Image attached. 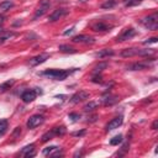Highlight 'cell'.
Returning a JSON list of instances; mask_svg holds the SVG:
<instances>
[{
	"label": "cell",
	"instance_id": "1",
	"mask_svg": "<svg viewBox=\"0 0 158 158\" xmlns=\"http://www.w3.org/2000/svg\"><path fill=\"white\" fill-rule=\"evenodd\" d=\"M75 70V68H73L72 70H63V69H48V70H44L42 73V75H46L51 79H54V80H64L67 77H69L73 72Z\"/></svg>",
	"mask_w": 158,
	"mask_h": 158
},
{
	"label": "cell",
	"instance_id": "2",
	"mask_svg": "<svg viewBox=\"0 0 158 158\" xmlns=\"http://www.w3.org/2000/svg\"><path fill=\"white\" fill-rule=\"evenodd\" d=\"M141 22H142V25H143L146 28H148V30H151V31H156V30L158 28V14L154 12V14H152V15H149V16L142 19Z\"/></svg>",
	"mask_w": 158,
	"mask_h": 158
},
{
	"label": "cell",
	"instance_id": "3",
	"mask_svg": "<svg viewBox=\"0 0 158 158\" xmlns=\"http://www.w3.org/2000/svg\"><path fill=\"white\" fill-rule=\"evenodd\" d=\"M38 94H42V90H40L38 88L31 89V90H26V91L21 95V99H22L23 102H31V101H33V100L37 98Z\"/></svg>",
	"mask_w": 158,
	"mask_h": 158
},
{
	"label": "cell",
	"instance_id": "4",
	"mask_svg": "<svg viewBox=\"0 0 158 158\" xmlns=\"http://www.w3.org/2000/svg\"><path fill=\"white\" fill-rule=\"evenodd\" d=\"M49 6H51V1H49V0H41V1H40V6H38V9H37L36 12H35L33 20H37L38 17L43 16V15L47 12V10L49 9Z\"/></svg>",
	"mask_w": 158,
	"mask_h": 158
},
{
	"label": "cell",
	"instance_id": "5",
	"mask_svg": "<svg viewBox=\"0 0 158 158\" xmlns=\"http://www.w3.org/2000/svg\"><path fill=\"white\" fill-rule=\"evenodd\" d=\"M67 14H68V10H67V9H57V10H54V11L49 15L48 21H49V22H56V21L60 20L62 17H64Z\"/></svg>",
	"mask_w": 158,
	"mask_h": 158
},
{
	"label": "cell",
	"instance_id": "6",
	"mask_svg": "<svg viewBox=\"0 0 158 158\" xmlns=\"http://www.w3.org/2000/svg\"><path fill=\"white\" fill-rule=\"evenodd\" d=\"M135 35H136V30H135V28H132V27H130V28H125V30L122 31V33L117 36L116 41H117V42H123V41H126V40L132 38Z\"/></svg>",
	"mask_w": 158,
	"mask_h": 158
},
{
	"label": "cell",
	"instance_id": "7",
	"mask_svg": "<svg viewBox=\"0 0 158 158\" xmlns=\"http://www.w3.org/2000/svg\"><path fill=\"white\" fill-rule=\"evenodd\" d=\"M43 121H44V118H43L42 115H33V116H31V117L28 118V121H27V127H28V128H35V127L40 126L41 123H43Z\"/></svg>",
	"mask_w": 158,
	"mask_h": 158
},
{
	"label": "cell",
	"instance_id": "8",
	"mask_svg": "<svg viewBox=\"0 0 158 158\" xmlns=\"http://www.w3.org/2000/svg\"><path fill=\"white\" fill-rule=\"evenodd\" d=\"M48 58H49V54H48V53H41V54H38V56H36V57L31 58L28 63H30V65H31V67H35V65H38V64H41V63L46 62Z\"/></svg>",
	"mask_w": 158,
	"mask_h": 158
},
{
	"label": "cell",
	"instance_id": "9",
	"mask_svg": "<svg viewBox=\"0 0 158 158\" xmlns=\"http://www.w3.org/2000/svg\"><path fill=\"white\" fill-rule=\"evenodd\" d=\"M88 98H89V93L88 91H84V90H80V91L75 93L70 98V102L72 104H78V102H80V101H83V100H85Z\"/></svg>",
	"mask_w": 158,
	"mask_h": 158
},
{
	"label": "cell",
	"instance_id": "10",
	"mask_svg": "<svg viewBox=\"0 0 158 158\" xmlns=\"http://www.w3.org/2000/svg\"><path fill=\"white\" fill-rule=\"evenodd\" d=\"M72 41H73L74 43H88V44L95 42V40H94L93 37L86 36V35H78V36H74V37L72 38Z\"/></svg>",
	"mask_w": 158,
	"mask_h": 158
},
{
	"label": "cell",
	"instance_id": "11",
	"mask_svg": "<svg viewBox=\"0 0 158 158\" xmlns=\"http://www.w3.org/2000/svg\"><path fill=\"white\" fill-rule=\"evenodd\" d=\"M111 27H112L111 25L105 23V22H102V21H99V22H95V23H93V25H91V28H93L94 31H96V32H105V31H110V28H111Z\"/></svg>",
	"mask_w": 158,
	"mask_h": 158
},
{
	"label": "cell",
	"instance_id": "12",
	"mask_svg": "<svg viewBox=\"0 0 158 158\" xmlns=\"http://www.w3.org/2000/svg\"><path fill=\"white\" fill-rule=\"evenodd\" d=\"M149 67V63L148 60L146 62H136V63H132L127 67L128 70H143V69H147Z\"/></svg>",
	"mask_w": 158,
	"mask_h": 158
},
{
	"label": "cell",
	"instance_id": "13",
	"mask_svg": "<svg viewBox=\"0 0 158 158\" xmlns=\"http://www.w3.org/2000/svg\"><path fill=\"white\" fill-rule=\"evenodd\" d=\"M122 121H123V117H122V116H117V117L112 118V120L107 123L106 130H107V131H111V130L117 128L118 126H121V125H122Z\"/></svg>",
	"mask_w": 158,
	"mask_h": 158
},
{
	"label": "cell",
	"instance_id": "14",
	"mask_svg": "<svg viewBox=\"0 0 158 158\" xmlns=\"http://www.w3.org/2000/svg\"><path fill=\"white\" fill-rule=\"evenodd\" d=\"M20 154L23 156V157H27V158L33 157V156H35V144L31 143V144H28V146H25V147L21 149Z\"/></svg>",
	"mask_w": 158,
	"mask_h": 158
},
{
	"label": "cell",
	"instance_id": "15",
	"mask_svg": "<svg viewBox=\"0 0 158 158\" xmlns=\"http://www.w3.org/2000/svg\"><path fill=\"white\" fill-rule=\"evenodd\" d=\"M138 51L137 48H125L121 51V56L122 57H133L136 54H138Z\"/></svg>",
	"mask_w": 158,
	"mask_h": 158
},
{
	"label": "cell",
	"instance_id": "16",
	"mask_svg": "<svg viewBox=\"0 0 158 158\" xmlns=\"http://www.w3.org/2000/svg\"><path fill=\"white\" fill-rule=\"evenodd\" d=\"M114 54V51L111 48H105V49H101L100 52H98L95 54V57L98 58H105V57H109V56H112Z\"/></svg>",
	"mask_w": 158,
	"mask_h": 158
},
{
	"label": "cell",
	"instance_id": "17",
	"mask_svg": "<svg viewBox=\"0 0 158 158\" xmlns=\"http://www.w3.org/2000/svg\"><path fill=\"white\" fill-rule=\"evenodd\" d=\"M102 101H104L105 105H114L115 102L118 101V98L117 96H114V95H107V96H104Z\"/></svg>",
	"mask_w": 158,
	"mask_h": 158
},
{
	"label": "cell",
	"instance_id": "18",
	"mask_svg": "<svg viewBox=\"0 0 158 158\" xmlns=\"http://www.w3.org/2000/svg\"><path fill=\"white\" fill-rule=\"evenodd\" d=\"M99 105H100L99 101H89V102L84 106V110H85V111H93V110L96 109Z\"/></svg>",
	"mask_w": 158,
	"mask_h": 158
},
{
	"label": "cell",
	"instance_id": "19",
	"mask_svg": "<svg viewBox=\"0 0 158 158\" xmlns=\"http://www.w3.org/2000/svg\"><path fill=\"white\" fill-rule=\"evenodd\" d=\"M106 67H107V62H101V63H99V64L94 68L93 73H94V74H99V73H101Z\"/></svg>",
	"mask_w": 158,
	"mask_h": 158
},
{
	"label": "cell",
	"instance_id": "20",
	"mask_svg": "<svg viewBox=\"0 0 158 158\" xmlns=\"http://www.w3.org/2000/svg\"><path fill=\"white\" fill-rule=\"evenodd\" d=\"M56 136V132H54V130L52 128L51 131H48V132H46L43 136H42V142H47V141H49V139H52L53 137Z\"/></svg>",
	"mask_w": 158,
	"mask_h": 158
},
{
	"label": "cell",
	"instance_id": "21",
	"mask_svg": "<svg viewBox=\"0 0 158 158\" xmlns=\"http://www.w3.org/2000/svg\"><path fill=\"white\" fill-rule=\"evenodd\" d=\"M12 6H14L12 1H4V2L0 4V11L1 12H5V11L10 10V7H12Z\"/></svg>",
	"mask_w": 158,
	"mask_h": 158
},
{
	"label": "cell",
	"instance_id": "22",
	"mask_svg": "<svg viewBox=\"0 0 158 158\" xmlns=\"http://www.w3.org/2000/svg\"><path fill=\"white\" fill-rule=\"evenodd\" d=\"M14 36H15L14 32H1V33H0V43L5 42L6 40H10V38L14 37Z\"/></svg>",
	"mask_w": 158,
	"mask_h": 158
},
{
	"label": "cell",
	"instance_id": "23",
	"mask_svg": "<svg viewBox=\"0 0 158 158\" xmlns=\"http://www.w3.org/2000/svg\"><path fill=\"white\" fill-rule=\"evenodd\" d=\"M12 85H14V80H12V79H11V80H7V81H5V83H2V84L0 85V91H6V90H9Z\"/></svg>",
	"mask_w": 158,
	"mask_h": 158
},
{
	"label": "cell",
	"instance_id": "24",
	"mask_svg": "<svg viewBox=\"0 0 158 158\" xmlns=\"http://www.w3.org/2000/svg\"><path fill=\"white\" fill-rule=\"evenodd\" d=\"M59 51L63 52V53H75V49L72 48V47H69V46H67V44L59 46Z\"/></svg>",
	"mask_w": 158,
	"mask_h": 158
},
{
	"label": "cell",
	"instance_id": "25",
	"mask_svg": "<svg viewBox=\"0 0 158 158\" xmlns=\"http://www.w3.org/2000/svg\"><path fill=\"white\" fill-rule=\"evenodd\" d=\"M121 142H122V135H117V136H115V137H112L110 139V144L111 146H117Z\"/></svg>",
	"mask_w": 158,
	"mask_h": 158
},
{
	"label": "cell",
	"instance_id": "26",
	"mask_svg": "<svg viewBox=\"0 0 158 158\" xmlns=\"http://www.w3.org/2000/svg\"><path fill=\"white\" fill-rule=\"evenodd\" d=\"M116 0H106L102 5H101V7L102 9H111V7H114L115 5H116Z\"/></svg>",
	"mask_w": 158,
	"mask_h": 158
},
{
	"label": "cell",
	"instance_id": "27",
	"mask_svg": "<svg viewBox=\"0 0 158 158\" xmlns=\"http://www.w3.org/2000/svg\"><path fill=\"white\" fill-rule=\"evenodd\" d=\"M141 1H142V0H123V4H125V6L130 7V6H136V5H138Z\"/></svg>",
	"mask_w": 158,
	"mask_h": 158
},
{
	"label": "cell",
	"instance_id": "28",
	"mask_svg": "<svg viewBox=\"0 0 158 158\" xmlns=\"http://www.w3.org/2000/svg\"><path fill=\"white\" fill-rule=\"evenodd\" d=\"M57 148H58L57 146H51V147H47V148H44V149L42 151V153H43L44 156H49V154H51L52 152H54Z\"/></svg>",
	"mask_w": 158,
	"mask_h": 158
},
{
	"label": "cell",
	"instance_id": "29",
	"mask_svg": "<svg viewBox=\"0 0 158 158\" xmlns=\"http://www.w3.org/2000/svg\"><path fill=\"white\" fill-rule=\"evenodd\" d=\"M53 130H54V132H56V136H63V135L65 133V127H64V126L54 127Z\"/></svg>",
	"mask_w": 158,
	"mask_h": 158
},
{
	"label": "cell",
	"instance_id": "30",
	"mask_svg": "<svg viewBox=\"0 0 158 158\" xmlns=\"http://www.w3.org/2000/svg\"><path fill=\"white\" fill-rule=\"evenodd\" d=\"M127 151H128V143H125V144L122 146V148H121V151L116 153V156H123V154H125V153H126Z\"/></svg>",
	"mask_w": 158,
	"mask_h": 158
},
{
	"label": "cell",
	"instance_id": "31",
	"mask_svg": "<svg viewBox=\"0 0 158 158\" xmlns=\"http://www.w3.org/2000/svg\"><path fill=\"white\" fill-rule=\"evenodd\" d=\"M69 118H72V121H78L80 118V115L77 112H72V114H69Z\"/></svg>",
	"mask_w": 158,
	"mask_h": 158
},
{
	"label": "cell",
	"instance_id": "32",
	"mask_svg": "<svg viewBox=\"0 0 158 158\" xmlns=\"http://www.w3.org/2000/svg\"><path fill=\"white\" fill-rule=\"evenodd\" d=\"M158 41V38L157 37H152V38H149V40H147V41H144L143 42V44H149V43H156Z\"/></svg>",
	"mask_w": 158,
	"mask_h": 158
},
{
	"label": "cell",
	"instance_id": "33",
	"mask_svg": "<svg viewBox=\"0 0 158 158\" xmlns=\"http://www.w3.org/2000/svg\"><path fill=\"white\" fill-rule=\"evenodd\" d=\"M93 83H102V78L100 75H95L93 79H91Z\"/></svg>",
	"mask_w": 158,
	"mask_h": 158
},
{
	"label": "cell",
	"instance_id": "34",
	"mask_svg": "<svg viewBox=\"0 0 158 158\" xmlns=\"http://www.w3.org/2000/svg\"><path fill=\"white\" fill-rule=\"evenodd\" d=\"M7 127V121L6 120H0V130Z\"/></svg>",
	"mask_w": 158,
	"mask_h": 158
},
{
	"label": "cell",
	"instance_id": "35",
	"mask_svg": "<svg viewBox=\"0 0 158 158\" xmlns=\"http://www.w3.org/2000/svg\"><path fill=\"white\" fill-rule=\"evenodd\" d=\"M157 126H158V120H154L152 123V130H157Z\"/></svg>",
	"mask_w": 158,
	"mask_h": 158
},
{
	"label": "cell",
	"instance_id": "36",
	"mask_svg": "<svg viewBox=\"0 0 158 158\" xmlns=\"http://www.w3.org/2000/svg\"><path fill=\"white\" fill-rule=\"evenodd\" d=\"M84 133H85V131L83 130V131H80V132H74V133H73V136H83Z\"/></svg>",
	"mask_w": 158,
	"mask_h": 158
},
{
	"label": "cell",
	"instance_id": "37",
	"mask_svg": "<svg viewBox=\"0 0 158 158\" xmlns=\"http://www.w3.org/2000/svg\"><path fill=\"white\" fill-rule=\"evenodd\" d=\"M96 118H98V116H96V115H94V116H91V117H90V120H88V122H94Z\"/></svg>",
	"mask_w": 158,
	"mask_h": 158
},
{
	"label": "cell",
	"instance_id": "38",
	"mask_svg": "<svg viewBox=\"0 0 158 158\" xmlns=\"http://www.w3.org/2000/svg\"><path fill=\"white\" fill-rule=\"evenodd\" d=\"M73 30H74V27H72V28H69V30H68V31H65V32H64L63 35H64V36H67V35H69L70 32H73Z\"/></svg>",
	"mask_w": 158,
	"mask_h": 158
},
{
	"label": "cell",
	"instance_id": "39",
	"mask_svg": "<svg viewBox=\"0 0 158 158\" xmlns=\"http://www.w3.org/2000/svg\"><path fill=\"white\" fill-rule=\"evenodd\" d=\"M78 156H83V152H79V151H78V152L74 154V157H78Z\"/></svg>",
	"mask_w": 158,
	"mask_h": 158
},
{
	"label": "cell",
	"instance_id": "40",
	"mask_svg": "<svg viewBox=\"0 0 158 158\" xmlns=\"http://www.w3.org/2000/svg\"><path fill=\"white\" fill-rule=\"evenodd\" d=\"M1 32H4V30H2V26L0 25V33H1Z\"/></svg>",
	"mask_w": 158,
	"mask_h": 158
},
{
	"label": "cell",
	"instance_id": "41",
	"mask_svg": "<svg viewBox=\"0 0 158 158\" xmlns=\"http://www.w3.org/2000/svg\"><path fill=\"white\" fill-rule=\"evenodd\" d=\"M80 2H85V1H88V0H79Z\"/></svg>",
	"mask_w": 158,
	"mask_h": 158
}]
</instances>
